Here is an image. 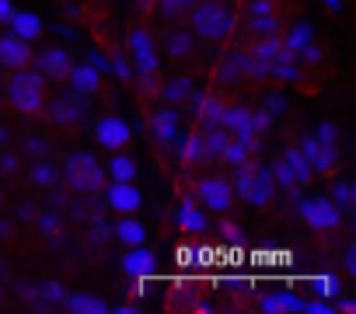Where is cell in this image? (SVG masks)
I'll return each instance as SVG.
<instances>
[{
  "instance_id": "obj_4",
  "label": "cell",
  "mask_w": 356,
  "mask_h": 314,
  "mask_svg": "<svg viewBox=\"0 0 356 314\" xmlns=\"http://www.w3.org/2000/svg\"><path fill=\"white\" fill-rule=\"evenodd\" d=\"M193 28L203 35V39H227L231 28H234V15L224 8V4H200L196 15H193Z\"/></svg>"
},
{
  "instance_id": "obj_10",
  "label": "cell",
  "mask_w": 356,
  "mask_h": 314,
  "mask_svg": "<svg viewBox=\"0 0 356 314\" xmlns=\"http://www.w3.org/2000/svg\"><path fill=\"white\" fill-rule=\"evenodd\" d=\"M248 25L259 32V35H276V25H280V18H276V4L273 0H248Z\"/></svg>"
},
{
  "instance_id": "obj_14",
  "label": "cell",
  "mask_w": 356,
  "mask_h": 314,
  "mask_svg": "<svg viewBox=\"0 0 356 314\" xmlns=\"http://www.w3.org/2000/svg\"><path fill=\"white\" fill-rule=\"evenodd\" d=\"M32 53H29V42L18 39V35H8V39H0V63L11 67V70H22L29 67Z\"/></svg>"
},
{
  "instance_id": "obj_3",
  "label": "cell",
  "mask_w": 356,
  "mask_h": 314,
  "mask_svg": "<svg viewBox=\"0 0 356 314\" xmlns=\"http://www.w3.org/2000/svg\"><path fill=\"white\" fill-rule=\"evenodd\" d=\"M8 98H11V105L15 108H22V112H39L42 105H46V84H42V74H35V70H18L15 77H11V84H8Z\"/></svg>"
},
{
  "instance_id": "obj_9",
  "label": "cell",
  "mask_w": 356,
  "mask_h": 314,
  "mask_svg": "<svg viewBox=\"0 0 356 314\" xmlns=\"http://www.w3.org/2000/svg\"><path fill=\"white\" fill-rule=\"evenodd\" d=\"M95 136H98V143L105 147V150H122L129 140H133V129L122 122V119H102L98 126H95Z\"/></svg>"
},
{
  "instance_id": "obj_8",
  "label": "cell",
  "mask_w": 356,
  "mask_h": 314,
  "mask_svg": "<svg viewBox=\"0 0 356 314\" xmlns=\"http://www.w3.org/2000/svg\"><path fill=\"white\" fill-rule=\"evenodd\" d=\"M280 46H283V53H290L297 63H304L307 56H314V32H311V25H293V28L280 39Z\"/></svg>"
},
{
  "instance_id": "obj_28",
  "label": "cell",
  "mask_w": 356,
  "mask_h": 314,
  "mask_svg": "<svg viewBox=\"0 0 356 314\" xmlns=\"http://www.w3.org/2000/svg\"><path fill=\"white\" fill-rule=\"evenodd\" d=\"M332 203H335L339 210H349V206H353V185H349V182H339L335 192H332Z\"/></svg>"
},
{
  "instance_id": "obj_31",
  "label": "cell",
  "mask_w": 356,
  "mask_h": 314,
  "mask_svg": "<svg viewBox=\"0 0 356 314\" xmlns=\"http://www.w3.org/2000/svg\"><path fill=\"white\" fill-rule=\"evenodd\" d=\"M11 11H15V8H11V0H0V22H8Z\"/></svg>"
},
{
  "instance_id": "obj_18",
  "label": "cell",
  "mask_w": 356,
  "mask_h": 314,
  "mask_svg": "<svg viewBox=\"0 0 356 314\" xmlns=\"http://www.w3.org/2000/svg\"><path fill=\"white\" fill-rule=\"evenodd\" d=\"M70 81H74V88H77L81 94H95L98 84H102L98 67H91V63H77V67L70 70Z\"/></svg>"
},
{
  "instance_id": "obj_26",
  "label": "cell",
  "mask_w": 356,
  "mask_h": 314,
  "mask_svg": "<svg viewBox=\"0 0 356 314\" xmlns=\"http://www.w3.org/2000/svg\"><path fill=\"white\" fill-rule=\"evenodd\" d=\"M203 157H210V154H207V140H203V133H196V136H189V140L182 143V161H186V165H200Z\"/></svg>"
},
{
  "instance_id": "obj_5",
  "label": "cell",
  "mask_w": 356,
  "mask_h": 314,
  "mask_svg": "<svg viewBox=\"0 0 356 314\" xmlns=\"http://www.w3.org/2000/svg\"><path fill=\"white\" fill-rule=\"evenodd\" d=\"M311 168H307V161H304V154L293 147V150H286L283 157H280V165H276V172H273V182H280L283 189H300L304 182H311Z\"/></svg>"
},
{
  "instance_id": "obj_11",
  "label": "cell",
  "mask_w": 356,
  "mask_h": 314,
  "mask_svg": "<svg viewBox=\"0 0 356 314\" xmlns=\"http://www.w3.org/2000/svg\"><path fill=\"white\" fill-rule=\"evenodd\" d=\"M129 56H133V67H136L143 77H154V70H157V53H154V42L147 39V32H133V39H129Z\"/></svg>"
},
{
  "instance_id": "obj_27",
  "label": "cell",
  "mask_w": 356,
  "mask_h": 314,
  "mask_svg": "<svg viewBox=\"0 0 356 314\" xmlns=\"http://www.w3.org/2000/svg\"><path fill=\"white\" fill-rule=\"evenodd\" d=\"M108 175H112V182H133L136 179V165L129 161L126 154H115L112 165H108Z\"/></svg>"
},
{
  "instance_id": "obj_22",
  "label": "cell",
  "mask_w": 356,
  "mask_h": 314,
  "mask_svg": "<svg viewBox=\"0 0 356 314\" xmlns=\"http://www.w3.org/2000/svg\"><path fill=\"white\" fill-rule=\"evenodd\" d=\"M178 227L189 231V234H203V231H207V217H203V210H196V206H182V210H178Z\"/></svg>"
},
{
  "instance_id": "obj_16",
  "label": "cell",
  "mask_w": 356,
  "mask_h": 314,
  "mask_svg": "<svg viewBox=\"0 0 356 314\" xmlns=\"http://www.w3.org/2000/svg\"><path fill=\"white\" fill-rule=\"evenodd\" d=\"M11 28H15V35L18 39H25V42H32V39H39V32H42V22L35 18V15H29V11H11Z\"/></svg>"
},
{
  "instance_id": "obj_30",
  "label": "cell",
  "mask_w": 356,
  "mask_h": 314,
  "mask_svg": "<svg viewBox=\"0 0 356 314\" xmlns=\"http://www.w3.org/2000/svg\"><path fill=\"white\" fill-rule=\"evenodd\" d=\"M56 115H60V122H67V119L77 115V108H74V105H56Z\"/></svg>"
},
{
  "instance_id": "obj_13",
  "label": "cell",
  "mask_w": 356,
  "mask_h": 314,
  "mask_svg": "<svg viewBox=\"0 0 356 314\" xmlns=\"http://www.w3.org/2000/svg\"><path fill=\"white\" fill-rule=\"evenodd\" d=\"M108 206H112L115 213H122V217H133V213L140 210V192H136V185H133V182H112V185H108Z\"/></svg>"
},
{
  "instance_id": "obj_6",
  "label": "cell",
  "mask_w": 356,
  "mask_h": 314,
  "mask_svg": "<svg viewBox=\"0 0 356 314\" xmlns=\"http://www.w3.org/2000/svg\"><path fill=\"white\" fill-rule=\"evenodd\" d=\"M300 220H304L311 231H332V227H339L342 210H339L332 199H304V203H300Z\"/></svg>"
},
{
  "instance_id": "obj_29",
  "label": "cell",
  "mask_w": 356,
  "mask_h": 314,
  "mask_svg": "<svg viewBox=\"0 0 356 314\" xmlns=\"http://www.w3.org/2000/svg\"><path fill=\"white\" fill-rule=\"evenodd\" d=\"M193 0H161V8H164V15H182V8H189Z\"/></svg>"
},
{
  "instance_id": "obj_1",
  "label": "cell",
  "mask_w": 356,
  "mask_h": 314,
  "mask_svg": "<svg viewBox=\"0 0 356 314\" xmlns=\"http://www.w3.org/2000/svg\"><path fill=\"white\" fill-rule=\"evenodd\" d=\"M297 150L304 154L307 168L318 172V175H325V172H332L339 165V143H335V129L332 126H318L311 136L300 140Z\"/></svg>"
},
{
  "instance_id": "obj_23",
  "label": "cell",
  "mask_w": 356,
  "mask_h": 314,
  "mask_svg": "<svg viewBox=\"0 0 356 314\" xmlns=\"http://www.w3.org/2000/svg\"><path fill=\"white\" fill-rule=\"evenodd\" d=\"M67 307L77 311V314H105V311H108V304L98 300V297H91V293H77V297H70Z\"/></svg>"
},
{
  "instance_id": "obj_19",
  "label": "cell",
  "mask_w": 356,
  "mask_h": 314,
  "mask_svg": "<svg viewBox=\"0 0 356 314\" xmlns=\"http://www.w3.org/2000/svg\"><path fill=\"white\" fill-rule=\"evenodd\" d=\"M262 311L266 314H276V311H307V304L300 297H293L290 290H283V293H269L262 300Z\"/></svg>"
},
{
  "instance_id": "obj_21",
  "label": "cell",
  "mask_w": 356,
  "mask_h": 314,
  "mask_svg": "<svg viewBox=\"0 0 356 314\" xmlns=\"http://www.w3.org/2000/svg\"><path fill=\"white\" fill-rule=\"evenodd\" d=\"M150 251L147 248H140V245H129V251H126V258H122V269L129 272V276H140V272H147L150 269Z\"/></svg>"
},
{
  "instance_id": "obj_12",
  "label": "cell",
  "mask_w": 356,
  "mask_h": 314,
  "mask_svg": "<svg viewBox=\"0 0 356 314\" xmlns=\"http://www.w3.org/2000/svg\"><path fill=\"white\" fill-rule=\"evenodd\" d=\"M70 175H74V185L77 189H95L105 179V172L98 168V161H95L91 154H77L74 157V161H70Z\"/></svg>"
},
{
  "instance_id": "obj_17",
  "label": "cell",
  "mask_w": 356,
  "mask_h": 314,
  "mask_svg": "<svg viewBox=\"0 0 356 314\" xmlns=\"http://www.w3.org/2000/svg\"><path fill=\"white\" fill-rule=\"evenodd\" d=\"M273 185H276V182H273V172H269V168H259V172H255V185H252V192H248L245 203H248V206H266V203L273 199Z\"/></svg>"
},
{
  "instance_id": "obj_25",
  "label": "cell",
  "mask_w": 356,
  "mask_h": 314,
  "mask_svg": "<svg viewBox=\"0 0 356 314\" xmlns=\"http://www.w3.org/2000/svg\"><path fill=\"white\" fill-rule=\"evenodd\" d=\"M115 234H119V241H122V245H143V238H147L143 224H136L133 217H122V220H119V227H115Z\"/></svg>"
},
{
  "instance_id": "obj_7",
  "label": "cell",
  "mask_w": 356,
  "mask_h": 314,
  "mask_svg": "<svg viewBox=\"0 0 356 314\" xmlns=\"http://www.w3.org/2000/svg\"><path fill=\"white\" fill-rule=\"evenodd\" d=\"M234 203L231 182L227 179H203L200 182V206H207L210 213H227Z\"/></svg>"
},
{
  "instance_id": "obj_2",
  "label": "cell",
  "mask_w": 356,
  "mask_h": 314,
  "mask_svg": "<svg viewBox=\"0 0 356 314\" xmlns=\"http://www.w3.org/2000/svg\"><path fill=\"white\" fill-rule=\"evenodd\" d=\"M217 126H220L227 136H234V140L248 143L252 150H255L259 136L266 133V119H262L259 112L245 108V105H224V115H220V122H217Z\"/></svg>"
},
{
  "instance_id": "obj_24",
  "label": "cell",
  "mask_w": 356,
  "mask_h": 314,
  "mask_svg": "<svg viewBox=\"0 0 356 314\" xmlns=\"http://www.w3.org/2000/svg\"><path fill=\"white\" fill-rule=\"evenodd\" d=\"M39 63H42V74H49V77H60V74H67V67H70V60H67L63 49H49V53H42Z\"/></svg>"
},
{
  "instance_id": "obj_20",
  "label": "cell",
  "mask_w": 356,
  "mask_h": 314,
  "mask_svg": "<svg viewBox=\"0 0 356 314\" xmlns=\"http://www.w3.org/2000/svg\"><path fill=\"white\" fill-rule=\"evenodd\" d=\"M217 157H224V165H231V168H238V165H245V161H248V157H252V147H248V143H241V140H234V136H227Z\"/></svg>"
},
{
  "instance_id": "obj_15",
  "label": "cell",
  "mask_w": 356,
  "mask_h": 314,
  "mask_svg": "<svg viewBox=\"0 0 356 314\" xmlns=\"http://www.w3.org/2000/svg\"><path fill=\"white\" fill-rule=\"evenodd\" d=\"M154 133H157L161 143H178V140H182V126H178V115H175L171 108H161V112L154 115Z\"/></svg>"
}]
</instances>
